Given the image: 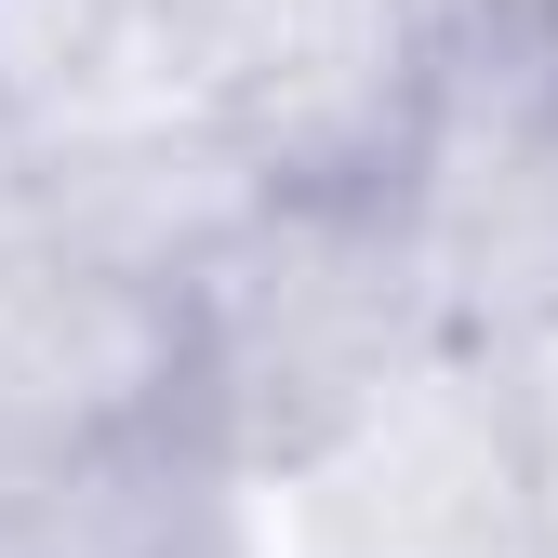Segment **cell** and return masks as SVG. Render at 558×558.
Segmentation results:
<instances>
[{"label": "cell", "instance_id": "obj_1", "mask_svg": "<svg viewBox=\"0 0 558 558\" xmlns=\"http://www.w3.org/2000/svg\"><path fill=\"white\" fill-rule=\"evenodd\" d=\"M439 345L465 332L386 173L266 186L173 279V439L227 493H266L360 412H386Z\"/></svg>", "mask_w": 558, "mask_h": 558}, {"label": "cell", "instance_id": "obj_2", "mask_svg": "<svg viewBox=\"0 0 558 558\" xmlns=\"http://www.w3.org/2000/svg\"><path fill=\"white\" fill-rule=\"evenodd\" d=\"M240 558H532L506 345H439L332 452L240 493Z\"/></svg>", "mask_w": 558, "mask_h": 558}, {"label": "cell", "instance_id": "obj_3", "mask_svg": "<svg viewBox=\"0 0 558 558\" xmlns=\"http://www.w3.org/2000/svg\"><path fill=\"white\" fill-rule=\"evenodd\" d=\"M439 0H147V66L266 186L386 173Z\"/></svg>", "mask_w": 558, "mask_h": 558}, {"label": "cell", "instance_id": "obj_4", "mask_svg": "<svg viewBox=\"0 0 558 558\" xmlns=\"http://www.w3.org/2000/svg\"><path fill=\"white\" fill-rule=\"evenodd\" d=\"M0 558H240V493L186 439H120L0 478Z\"/></svg>", "mask_w": 558, "mask_h": 558}, {"label": "cell", "instance_id": "obj_5", "mask_svg": "<svg viewBox=\"0 0 558 558\" xmlns=\"http://www.w3.org/2000/svg\"><path fill=\"white\" fill-rule=\"evenodd\" d=\"M519 373V478H532V558H558V332L506 345Z\"/></svg>", "mask_w": 558, "mask_h": 558}]
</instances>
